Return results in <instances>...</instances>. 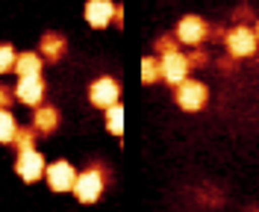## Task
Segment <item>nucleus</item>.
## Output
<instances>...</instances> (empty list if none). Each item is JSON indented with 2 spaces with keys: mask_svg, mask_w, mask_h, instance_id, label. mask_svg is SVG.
Masks as SVG:
<instances>
[{
  "mask_svg": "<svg viewBox=\"0 0 259 212\" xmlns=\"http://www.w3.org/2000/svg\"><path fill=\"white\" fill-rule=\"evenodd\" d=\"M224 41H227V50H230L233 59H247V56H253L256 48H259L256 33H253L247 24H236L233 30H227Z\"/></svg>",
  "mask_w": 259,
  "mask_h": 212,
  "instance_id": "f257e3e1",
  "label": "nucleus"
},
{
  "mask_svg": "<svg viewBox=\"0 0 259 212\" xmlns=\"http://www.w3.org/2000/svg\"><path fill=\"white\" fill-rule=\"evenodd\" d=\"M103 186H106V180H103V168L100 165H92V168H85L82 174H77V183H74V195L80 203H95L97 197L103 195Z\"/></svg>",
  "mask_w": 259,
  "mask_h": 212,
  "instance_id": "f03ea898",
  "label": "nucleus"
},
{
  "mask_svg": "<svg viewBox=\"0 0 259 212\" xmlns=\"http://www.w3.org/2000/svg\"><path fill=\"white\" fill-rule=\"evenodd\" d=\"M174 98H177V106L183 112H200L209 103V86L200 80H183Z\"/></svg>",
  "mask_w": 259,
  "mask_h": 212,
  "instance_id": "7ed1b4c3",
  "label": "nucleus"
},
{
  "mask_svg": "<svg viewBox=\"0 0 259 212\" xmlns=\"http://www.w3.org/2000/svg\"><path fill=\"white\" fill-rule=\"evenodd\" d=\"M45 168H48V162H45V156L35 150V147H30V150H18V159H15V174L24 183H35V180L45 177Z\"/></svg>",
  "mask_w": 259,
  "mask_h": 212,
  "instance_id": "20e7f679",
  "label": "nucleus"
},
{
  "mask_svg": "<svg viewBox=\"0 0 259 212\" xmlns=\"http://www.w3.org/2000/svg\"><path fill=\"white\" fill-rule=\"evenodd\" d=\"M118 98H121V86H118V80H112V77H97V80L89 86V100H92V106L103 109V112H106L109 106H115Z\"/></svg>",
  "mask_w": 259,
  "mask_h": 212,
  "instance_id": "39448f33",
  "label": "nucleus"
},
{
  "mask_svg": "<svg viewBox=\"0 0 259 212\" xmlns=\"http://www.w3.org/2000/svg\"><path fill=\"white\" fill-rule=\"evenodd\" d=\"M45 180H48V186L53 192H71L74 189V183H77V168L68 162V159H56V162H50L45 168Z\"/></svg>",
  "mask_w": 259,
  "mask_h": 212,
  "instance_id": "423d86ee",
  "label": "nucleus"
},
{
  "mask_svg": "<svg viewBox=\"0 0 259 212\" xmlns=\"http://www.w3.org/2000/svg\"><path fill=\"white\" fill-rule=\"evenodd\" d=\"M209 38V24L200 15H186L180 18L177 24V41L180 45H189V48H197L200 41Z\"/></svg>",
  "mask_w": 259,
  "mask_h": 212,
  "instance_id": "0eeeda50",
  "label": "nucleus"
},
{
  "mask_svg": "<svg viewBox=\"0 0 259 212\" xmlns=\"http://www.w3.org/2000/svg\"><path fill=\"white\" fill-rule=\"evenodd\" d=\"M159 68H162V80L177 89L183 80H189V68L192 65H189V56H183L180 50H174V53L159 56Z\"/></svg>",
  "mask_w": 259,
  "mask_h": 212,
  "instance_id": "6e6552de",
  "label": "nucleus"
},
{
  "mask_svg": "<svg viewBox=\"0 0 259 212\" xmlns=\"http://www.w3.org/2000/svg\"><path fill=\"white\" fill-rule=\"evenodd\" d=\"M45 92H48V86L41 80V74H35V77H21L15 86V98L21 103H27V106H41V100H45Z\"/></svg>",
  "mask_w": 259,
  "mask_h": 212,
  "instance_id": "1a4fd4ad",
  "label": "nucleus"
},
{
  "mask_svg": "<svg viewBox=\"0 0 259 212\" xmlns=\"http://www.w3.org/2000/svg\"><path fill=\"white\" fill-rule=\"evenodd\" d=\"M115 9H118V6H115L112 0H89V3H85V21H89V27L106 30L115 21Z\"/></svg>",
  "mask_w": 259,
  "mask_h": 212,
  "instance_id": "9d476101",
  "label": "nucleus"
},
{
  "mask_svg": "<svg viewBox=\"0 0 259 212\" xmlns=\"http://www.w3.org/2000/svg\"><path fill=\"white\" fill-rule=\"evenodd\" d=\"M65 50H68V41H65L62 33H45L41 35V59H48V62H59L65 56Z\"/></svg>",
  "mask_w": 259,
  "mask_h": 212,
  "instance_id": "9b49d317",
  "label": "nucleus"
},
{
  "mask_svg": "<svg viewBox=\"0 0 259 212\" xmlns=\"http://www.w3.org/2000/svg\"><path fill=\"white\" fill-rule=\"evenodd\" d=\"M56 127H59V109L56 106H35V112H32V130L48 136Z\"/></svg>",
  "mask_w": 259,
  "mask_h": 212,
  "instance_id": "f8f14e48",
  "label": "nucleus"
},
{
  "mask_svg": "<svg viewBox=\"0 0 259 212\" xmlns=\"http://www.w3.org/2000/svg\"><path fill=\"white\" fill-rule=\"evenodd\" d=\"M41 65H45L41 53H32V50H27V53H18V59H15L18 77H35V74H41Z\"/></svg>",
  "mask_w": 259,
  "mask_h": 212,
  "instance_id": "ddd939ff",
  "label": "nucleus"
},
{
  "mask_svg": "<svg viewBox=\"0 0 259 212\" xmlns=\"http://www.w3.org/2000/svg\"><path fill=\"white\" fill-rule=\"evenodd\" d=\"M18 127H21V124L15 121V115L9 112V109H0V145H9V142L15 139Z\"/></svg>",
  "mask_w": 259,
  "mask_h": 212,
  "instance_id": "4468645a",
  "label": "nucleus"
},
{
  "mask_svg": "<svg viewBox=\"0 0 259 212\" xmlns=\"http://www.w3.org/2000/svg\"><path fill=\"white\" fill-rule=\"evenodd\" d=\"M106 130L112 133V136H121L124 133V106L121 103H115L106 109Z\"/></svg>",
  "mask_w": 259,
  "mask_h": 212,
  "instance_id": "2eb2a0df",
  "label": "nucleus"
},
{
  "mask_svg": "<svg viewBox=\"0 0 259 212\" xmlns=\"http://www.w3.org/2000/svg\"><path fill=\"white\" fill-rule=\"evenodd\" d=\"M156 80H162L159 59H153V56H145V59H142V82H145V86H153Z\"/></svg>",
  "mask_w": 259,
  "mask_h": 212,
  "instance_id": "dca6fc26",
  "label": "nucleus"
},
{
  "mask_svg": "<svg viewBox=\"0 0 259 212\" xmlns=\"http://www.w3.org/2000/svg\"><path fill=\"white\" fill-rule=\"evenodd\" d=\"M12 145H15L18 150H30V147H35V130H32V127H18Z\"/></svg>",
  "mask_w": 259,
  "mask_h": 212,
  "instance_id": "f3484780",
  "label": "nucleus"
},
{
  "mask_svg": "<svg viewBox=\"0 0 259 212\" xmlns=\"http://www.w3.org/2000/svg\"><path fill=\"white\" fill-rule=\"evenodd\" d=\"M15 59H18V53H15L12 45H0V74L12 71V68H15Z\"/></svg>",
  "mask_w": 259,
  "mask_h": 212,
  "instance_id": "a211bd4d",
  "label": "nucleus"
},
{
  "mask_svg": "<svg viewBox=\"0 0 259 212\" xmlns=\"http://www.w3.org/2000/svg\"><path fill=\"white\" fill-rule=\"evenodd\" d=\"M156 50H159V56L174 53V50H177V35H162L159 41H156Z\"/></svg>",
  "mask_w": 259,
  "mask_h": 212,
  "instance_id": "6ab92c4d",
  "label": "nucleus"
},
{
  "mask_svg": "<svg viewBox=\"0 0 259 212\" xmlns=\"http://www.w3.org/2000/svg\"><path fill=\"white\" fill-rule=\"evenodd\" d=\"M12 100H15V95H12V89H6V86H0V109H6V106H12Z\"/></svg>",
  "mask_w": 259,
  "mask_h": 212,
  "instance_id": "aec40b11",
  "label": "nucleus"
},
{
  "mask_svg": "<svg viewBox=\"0 0 259 212\" xmlns=\"http://www.w3.org/2000/svg\"><path fill=\"white\" fill-rule=\"evenodd\" d=\"M206 59H209V56H206L203 50H197V53H192V56H189V65H206Z\"/></svg>",
  "mask_w": 259,
  "mask_h": 212,
  "instance_id": "412c9836",
  "label": "nucleus"
},
{
  "mask_svg": "<svg viewBox=\"0 0 259 212\" xmlns=\"http://www.w3.org/2000/svg\"><path fill=\"white\" fill-rule=\"evenodd\" d=\"M112 24H118V27H121V24H124V9H121V6H118V9H115V21Z\"/></svg>",
  "mask_w": 259,
  "mask_h": 212,
  "instance_id": "4be33fe9",
  "label": "nucleus"
},
{
  "mask_svg": "<svg viewBox=\"0 0 259 212\" xmlns=\"http://www.w3.org/2000/svg\"><path fill=\"white\" fill-rule=\"evenodd\" d=\"M253 33H256V38H259V21H256V30H253Z\"/></svg>",
  "mask_w": 259,
  "mask_h": 212,
  "instance_id": "5701e85b",
  "label": "nucleus"
}]
</instances>
